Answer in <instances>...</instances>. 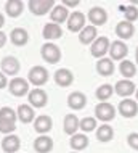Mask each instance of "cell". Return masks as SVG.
I'll list each match as a JSON object with an SVG mask.
<instances>
[{
    "instance_id": "1",
    "label": "cell",
    "mask_w": 138,
    "mask_h": 153,
    "mask_svg": "<svg viewBox=\"0 0 138 153\" xmlns=\"http://www.w3.org/2000/svg\"><path fill=\"white\" fill-rule=\"evenodd\" d=\"M95 116H97V119H100V121H103L106 124L116 118V108L108 102H100L95 106Z\"/></svg>"
},
{
    "instance_id": "2",
    "label": "cell",
    "mask_w": 138,
    "mask_h": 153,
    "mask_svg": "<svg viewBox=\"0 0 138 153\" xmlns=\"http://www.w3.org/2000/svg\"><path fill=\"white\" fill-rule=\"evenodd\" d=\"M40 55H42V58L47 61V63H50V65H55V63H58V61L61 60L60 47H56V45L52 44V42H47V44L42 45Z\"/></svg>"
},
{
    "instance_id": "3",
    "label": "cell",
    "mask_w": 138,
    "mask_h": 153,
    "mask_svg": "<svg viewBox=\"0 0 138 153\" xmlns=\"http://www.w3.org/2000/svg\"><path fill=\"white\" fill-rule=\"evenodd\" d=\"M27 7L32 15L42 16V15H47V11H52L55 8V0H29Z\"/></svg>"
},
{
    "instance_id": "4",
    "label": "cell",
    "mask_w": 138,
    "mask_h": 153,
    "mask_svg": "<svg viewBox=\"0 0 138 153\" xmlns=\"http://www.w3.org/2000/svg\"><path fill=\"white\" fill-rule=\"evenodd\" d=\"M27 81L31 82L32 85H35V87H40V85H44L45 82L48 81V71L44 66H34V68L29 69Z\"/></svg>"
},
{
    "instance_id": "5",
    "label": "cell",
    "mask_w": 138,
    "mask_h": 153,
    "mask_svg": "<svg viewBox=\"0 0 138 153\" xmlns=\"http://www.w3.org/2000/svg\"><path fill=\"white\" fill-rule=\"evenodd\" d=\"M109 48H111V42H109V39L108 37H98L97 40H95L93 44H92V47H90V53H92V56H95V58H104V55H106L108 52H109Z\"/></svg>"
},
{
    "instance_id": "6",
    "label": "cell",
    "mask_w": 138,
    "mask_h": 153,
    "mask_svg": "<svg viewBox=\"0 0 138 153\" xmlns=\"http://www.w3.org/2000/svg\"><path fill=\"white\" fill-rule=\"evenodd\" d=\"M8 90L15 97H23V95H29V81L23 79V77H13L8 84Z\"/></svg>"
},
{
    "instance_id": "7",
    "label": "cell",
    "mask_w": 138,
    "mask_h": 153,
    "mask_svg": "<svg viewBox=\"0 0 138 153\" xmlns=\"http://www.w3.org/2000/svg\"><path fill=\"white\" fill-rule=\"evenodd\" d=\"M117 110H119L120 116H124L127 119L135 118L138 113V103L135 100H132V98H125V100H120Z\"/></svg>"
},
{
    "instance_id": "8",
    "label": "cell",
    "mask_w": 138,
    "mask_h": 153,
    "mask_svg": "<svg viewBox=\"0 0 138 153\" xmlns=\"http://www.w3.org/2000/svg\"><path fill=\"white\" fill-rule=\"evenodd\" d=\"M87 18H89V21L92 23V26L97 27V26H103V24L108 21V13L101 7H93L89 10Z\"/></svg>"
},
{
    "instance_id": "9",
    "label": "cell",
    "mask_w": 138,
    "mask_h": 153,
    "mask_svg": "<svg viewBox=\"0 0 138 153\" xmlns=\"http://www.w3.org/2000/svg\"><path fill=\"white\" fill-rule=\"evenodd\" d=\"M27 100L31 103V106H34V108H44L45 105H47L48 102V97H47V92H45L44 89H34L31 90L27 95Z\"/></svg>"
},
{
    "instance_id": "10",
    "label": "cell",
    "mask_w": 138,
    "mask_h": 153,
    "mask_svg": "<svg viewBox=\"0 0 138 153\" xmlns=\"http://www.w3.org/2000/svg\"><path fill=\"white\" fill-rule=\"evenodd\" d=\"M109 55L112 61H119L124 60L128 55V47L124 44V40H114L111 42V48H109Z\"/></svg>"
},
{
    "instance_id": "11",
    "label": "cell",
    "mask_w": 138,
    "mask_h": 153,
    "mask_svg": "<svg viewBox=\"0 0 138 153\" xmlns=\"http://www.w3.org/2000/svg\"><path fill=\"white\" fill-rule=\"evenodd\" d=\"M0 66H2V73L3 74L15 76V77L21 69L19 61H18V58H15V56H5V58L2 60V63H0Z\"/></svg>"
},
{
    "instance_id": "12",
    "label": "cell",
    "mask_w": 138,
    "mask_h": 153,
    "mask_svg": "<svg viewBox=\"0 0 138 153\" xmlns=\"http://www.w3.org/2000/svg\"><path fill=\"white\" fill-rule=\"evenodd\" d=\"M85 27V15L80 11H72L68 19V29L71 32H80Z\"/></svg>"
},
{
    "instance_id": "13",
    "label": "cell",
    "mask_w": 138,
    "mask_h": 153,
    "mask_svg": "<svg viewBox=\"0 0 138 153\" xmlns=\"http://www.w3.org/2000/svg\"><path fill=\"white\" fill-rule=\"evenodd\" d=\"M114 92L122 98H128L132 94L137 92V89H135V84L130 79H122L114 85Z\"/></svg>"
},
{
    "instance_id": "14",
    "label": "cell",
    "mask_w": 138,
    "mask_h": 153,
    "mask_svg": "<svg viewBox=\"0 0 138 153\" xmlns=\"http://www.w3.org/2000/svg\"><path fill=\"white\" fill-rule=\"evenodd\" d=\"M133 34H135L133 23H128V21L117 23V26H116V36L119 37V40H127L130 37H133Z\"/></svg>"
},
{
    "instance_id": "15",
    "label": "cell",
    "mask_w": 138,
    "mask_h": 153,
    "mask_svg": "<svg viewBox=\"0 0 138 153\" xmlns=\"http://www.w3.org/2000/svg\"><path fill=\"white\" fill-rule=\"evenodd\" d=\"M52 127H53V121L50 116H47V114H40V116L35 118V121H34V131L35 132L45 135L47 132L52 131Z\"/></svg>"
},
{
    "instance_id": "16",
    "label": "cell",
    "mask_w": 138,
    "mask_h": 153,
    "mask_svg": "<svg viewBox=\"0 0 138 153\" xmlns=\"http://www.w3.org/2000/svg\"><path fill=\"white\" fill-rule=\"evenodd\" d=\"M55 82L60 87H69L74 82V74L72 71H69L68 68H61L55 73Z\"/></svg>"
},
{
    "instance_id": "17",
    "label": "cell",
    "mask_w": 138,
    "mask_h": 153,
    "mask_svg": "<svg viewBox=\"0 0 138 153\" xmlns=\"http://www.w3.org/2000/svg\"><path fill=\"white\" fill-rule=\"evenodd\" d=\"M63 129L68 135H76L77 129H80V121L76 114H66L64 116V121H63Z\"/></svg>"
},
{
    "instance_id": "18",
    "label": "cell",
    "mask_w": 138,
    "mask_h": 153,
    "mask_svg": "<svg viewBox=\"0 0 138 153\" xmlns=\"http://www.w3.org/2000/svg\"><path fill=\"white\" fill-rule=\"evenodd\" d=\"M10 40L13 45H16V47H24V45L29 42V34H27L26 29H23V27H15V29L10 32Z\"/></svg>"
},
{
    "instance_id": "19",
    "label": "cell",
    "mask_w": 138,
    "mask_h": 153,
    "mask_svg": "<svg viewBox=\"0 0 138 153\" xmlns=\"http://www.w3.org/2000/svg\"><path fill=\"white\" fill-rule=\"evenodd\" d=\"M69 10L66 8L63 3H60V5H55V8H53L52 11H50V18H52V21L58 24V23H64V21H68L69 19Z\"/></svg>"
},
{
    "instance_id": "20",
    "label": "cell",
    "mask_w": 138,
    "mask_h": 153,
    "mask_svg": "<svg viewBox=\"0 0 138 153\" xmlns=\"http://www.w3.org/2000/svg\"><path fill=\"white\" fill-rule=\"evenodd\" d=\"M68 105H69V108L71 110H82V108H85V105H87V97L83 95L82 92H72V94H69L68 95Z\"/></svg>"
},
{
    "instance_id": "21",
    "label": "cell",
    "mask_w": 138,
    "mask_h": 153,
    "mask_svg": "<svg viewBox=\"0 0 138 153\" xmlns=\"http://www.w3.org/2000/svg\"><path fill=\"white\" fill-rule=\"evenodd\" d=\"M97 39H98V31L95 26H85L80 32H79V40H80V44H83V45L93 44Z\"/></svg>"
},
{
    "instance_id": "22",
    "label": "cell",
    "mask_w": 138,
    "mask_h": 153,
    "mask_svg": "<svg viewBox=\"0 0 138 153\" xmlns=\"http://www.w3.org/2000/svg\"><path fill=\"white\" fill-rule=\"evenodd\" d=\"M19 147H21V140H19L18 135H15V134L7 135V137L2 140V150L5 153H16L19 150Z\"/></svg>"
},
{
    "instance_id": "23",
    "label": "cell",
    "mask_w": 138,
    "mask_h": 153,
    "mask_svg": "<svg viewBox=\"0 0 138 153\" xmlns=\"http://www.w3.org/2000/svg\"><path fill=\"white\" fill-rule=\"evenodd\" d=\"M34 150L37 153H50L53 150V139L48 135H39L34 140Z\"/></svg>"
},
{
    "instance_id": "24",
    "label": "cell",
    "mask_w": 138,
    "mask_h": 153,
    "mask_svg": "<svg viewBox=\"0 0 138 153\" xmlns=\"http://www.w3.org/2000/svg\"><path fill=\"white\" fill-rule=\"evenodd\" d=\"M42 34L47 40H55V39H60L63 36V29L60 24H55V23H47L44 26V31H42Z\"/></svg>"
},
{
    "instance_id": "25",
    "label": "cell",
    "mask_w": 138,
    "mask_h": 153,
    "mask_svg": "<svg viewBox=\"0 0 138 153\" xmlns=\"http://www.w3.org/2000/svg\"><path fill=\"white\" fill-rule=\"evenodd\" d=\"M5 11L10 18H18L24 11V3L21 0H8L5 3Z\"/></svg>"
},
{
    "instance_id": "26",
    "label": "cell",
    "mask_w": 138,
    "mask_h": 153,
    "mask_svg": "<svg viewBox=\"0 0 138 153\" xmlns=\"http://www.w3.org/2000/svg\"><path fill=\"white\" fill-rule=\"evenodd\" d=\"M16 113H18V119L24 124H29L34 121V108L31 105H19Z\"/></svg>"
},
{
    "instance_id": "27",
    "label": "cell",
    "mask_w": 138,
    "mask_h": 153,
    "mask_svg": "<svg viewBox=\"0 0 138 153\" xmlns=\"http://www.w3.org/2000/svg\"><path fill=\"white\" fill-rule=\"evenodd\" d=\"M114 61L111 58H101L97 61V71L98 74H101V76H111L112 73H114Z\"/></svg>"
},
{
    "instance_id": "28",
    "label": "cell",
    "mask_w": 138,
    "mask_h": 153,
    "mask_svg": "<svg viewBox=\"0 0 138 153\" xmlns=\"http://www.w3.org/2000/svg\"><path fill=\"white\" fill-rule=\"evenodd\" d=\"M69 145H71L72 150H76V152L85 150V148L89 147V137H87L85 134H76V135H72V137H71Z\"/></svg>"
},
{
    "instance_id": "29",
    "label": "cell",
    "mask_w": 138,
    "mask_h": 153,
    "mask_svg": "<svg viewBox=\"0 0 138 153\" xmlns=\"http://www.w3.org/2000/svg\"><path fill=\"white\" fill-rule=\"evenodd\" d=\"M119 71L124 76V79H132L137 74V66L133 61L124 60V61H120V65H119Z\"/></svg>"
},
{
    "instance_id": "30",
    "label": "cell",
    "mask_w": 138,
    "mask_h": 153,
    "mask_svg": "<svg viewBox=\"0 0 138 153\" xmlns=\"http://www.w3.org/2000/svg\"><path fill=\"white\" fill-rule=\"evenodd\" d=\"M114 137V129L109 126V124H103L97 129V139L100 142H109V140Z\"/></svg>"
},
{
    "instance_id": "31",
    "label": "cell",
    "mask_w": 138,
    "mask_h": 153,
    "mask_svg": "<svg viewBox=\"0 0 138 153\" xmlns=\"http://www.w3.org/2000/svg\"><path fill=\"white\" fill-rule=\"evenodd\" d=\"M114 94V87L111 84H103L97 89V98L101 102H106L111 98V95Z\"/></svg>"
},
{
    "instance_id": "32",
    "label": "cell",
    "mask_w": 138,
    "mask_h": 153,
    "mask_svg": "<svg viewBox=\"0 0 138 153\" xmlns=\"http://www.w3.org/2000/svg\"><path fill=\"white\" fill-rule=\"evenodd\" d=\"M120 11L125 16V21L133 23L138 19V8L135 5H127V7H120Z\"/></svg>"
},
{
    "instance_id": "33",
    "label": "cell",
    "mask_w": 138,
    "mask_h": 153,
    "mask_svg": "<svg viewBox=\"0 0 138 153\" xmlns=\"http://www.w3.org/2000/svg\"><path fill=\"white\" fill-rule=\"evenodd\" d=\"M0 119L16 123V119H18V113H15L10 106H3V108H0Z\"/></svg>"
},
{
    "instance_id": "34",
    "label": "cell",
    "mask_w": 138,
    "mask_h": 153,
    "mask_svg": "<svg viewBox=\"0 0 138 153\" xmlns=\"http://www.w3.org/2000/svg\"><path fill=\"white\" fill-rule=\"evenodd\" d=\"M80 129L83 131V134L85 132H92L97 129V119L95 118H83L80 121Z\"/></svg>"
},
{
    "instance_id": "35",
    "label": "cell",
    "mask_w": 138,
    "mask_h": 153,
    "mask_svg": "<svg viewBox=\"0 0 138 153\" xmlns=\"http://www.w3.org/2000/svg\"><path fill=\"white\" fill-rule=\"evenodd\" d=\"M15 131H16V123L5 121V119H0V132H2V134L10 135L11 132H15Z\"/></svg>"
},
{
    "instance_id": "36",
    "label": "cell",
    "mask_w": 138,
    "mask_h": 153,
    "mask_svg": "<svg viewBox=\"0 0 138 153\" xmlns=\"http://www.w3.org/2000/svg\"><path fill=\"white\" fill-rule=\"evenodd\" d=\"M127 143H128L130 148H133V150L138 152V134L137 132H132V134L127 135Z\"/></svg>"
},
{
    "instance_id": "37",
    "label": "cell",
    "mask_w": 138,
    "mask_h": 153,
    "mask_svg": "<svg viewBox=\"0 0 138 153\" xmlns=\"http://www.w3.org/2000/svg\"><path fill=\"white\" fill-rule=\"evenodd\" d=\"M61 3H63V5H64L66 8H69V7H71V8H74V7H77L80 2H79V0H63Z\"/></svg>"
},
{
    "instance_id": "38",
    "label": "cell",
    "mask_w": 138,
    "mask_h": 153,
    "mask_svg": "<svg viewBox=\"0 0 138 153\" xmlns=\"http://www.w3.org/2000/svg\"><path fill=\"white\" fill-rule=\"evenodd\" d=\"M8 84H10V82H8L7 76H5V74H3L2 71H0V89H5Z\"/></svg>"
},
{
    "instance_id": "39",
    "label": "cell",
    "mask_w": 138,
    "mask_h": 153,
    "mask_svg": "<svg viewBox=\"0 0 138 153\" xmlns=\"http://www.w3.org/2000/svg\"><path fill=\"white\" fill-rule=\"evenodd\" d=\"M5 44H7V34L0 31V48L5 47Z\"/></svg>"
},
{
    "instance_id": "40",
    "label": "cell",
    "mask_w": 138,
    "mask_h": 153,
    "mask_svg": "<svg viewBox=\"0 0 138 153\" xmlns=\"http://www.w3.org/2000/svg\"><path fill=\"white\" fill-rule=\"evenodd\" d=\"M3 24H5V16H3L2 13H0V29L3 27Z\"/></svg>"
},
{
    "instance_id": "41",
    "label": "cell",
    "mask_w": 138,
    "mask_h": 153,
    "mask_svg": "<svg viewBox=\"0 0 138 153\" xmlns=\"http://www.w3.org/2000/svg\"><path fill=\"white\" fill-rule=\"evenodd\" d=\"M135 60H137V65H138V47H137V52H135Z\"/></svg>"
},
{
    "instance_id": "42",
    "label": "cell",
    "mask_w": 138,
    "mask_h": 153,
    "mask_svg": "<svg viewBox=\"0 0 138 153\" xmlns=\"http://www.w3.org/2000/svg\"><path fill=\"white\" fill-rule=\"evenodd\" d=\"M137 102H138V89H137Z\"/></svg>"
},
{
    "instance_id": "43",
    "label": "cell",
    "mask_w": 138,
    "mask_h": 153,
    "mask_svg": "<svg viewBox=\"0 0 138 153\" xmlns=\"http://www.w3.org/2000/svg\"><path fill=\"white\" fill-rule=\"evenodd\" d=\"M72 153H77V152H72Z\"/></svg>"
}]
</instances>
